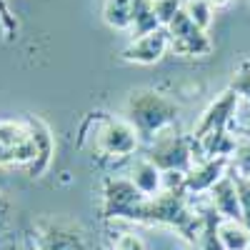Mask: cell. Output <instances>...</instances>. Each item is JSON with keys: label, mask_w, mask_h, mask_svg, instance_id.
<instances>
[{"label": "cell", "mask_w": 250, "mask_h": 250, "mask_svg": "<svg viewBox=\"0 0 250 250\" xmlns=\"http://www.w3.org/2000/svg\"><path fill=\"white\" fill-rule=\"evenodd\" d=\"M163 178H165L163 170L158 168V165L148 155L135 158L130 163V168H128V180L138 188L145 198H155L163 190Z\"/></svg>", "instance_id": "7c38bea8"}, {"label": "cell", "mask_w": 250, "mask_h": 250, "mask_svg": "<svg viewBox=\"0 0 250 250\" xmlns=\"http://www.w3.org/2000/svg\"><path fill=\"white\" fill-rule=\"evenodd\" d=\"M25 120H28L30 128H33V135H35V143H38V160H35V165H30L25 173H28L30 178H43V173L50 168L53 153H55L53 133H50V128H48V123L40 120V118H35V115H28Z\"/></svg>", "instance_id": "4fadbf2b"}, {"label": "cell", "mask_w": 250, "mask_h": 250, "mask_svg": "<svg viewBox=\"0 0 250 250\" xmlns=\"http://www.w3.org/2000/svg\"><path fill=\"white\" fill-rule=\"evenodd\" d=\"M193 138H185L175 125L148 143V158L163 173H188L195 163Z\"/></svg>", "instance_id": "3957f363"}, {"label": "cell", "mask_w": 250, "mask_h": 250, "mask_svg": "<svg viewBox=\"0 0 250 250\" xmlns=\"http://www.w3.org/2000/svg\"><path fill=\"white\" fill-rule=\"evenodd\" d=\"M230 175L235 178V188H238V200H240V215L243 223L250 228V175H238L230 170Z\"/></svg>", "instance_id": "ffe728a7"}, {"label": "cell", "mask_w": 250, "mask_h": 250, "mask_svg": "<svg viewBox=\"0 0 250 250\" xmlns=\"http://www.w3.org/2000/svg\"><path fill=\"white\" fill-rule=\"evenodd\" d=\"M30 250H88V238L78 223L48 218L38 225Z\"/></svg>", "instance_id": "52a82bcc"}, {"label": "cell", "mask_w": 250, "mask_h": 250, "mask_svg": "<svg viewBox=\"0 0 250 250\" xmlns=\"http://www.w3.org/2000/svg\"><path fill=\"white\" fill-rule=\"evenodd\" d=\"M13 218V200L8 198L5 190H0V230H5Z\"/></svg>", "instance_id": "cb8c5ba5"}, {"label": "cell", "mask_w": 250, "mask_h": 250, "mask_svg": "<svg viewBox=\"0 0 250 250\" xmlns=\"http://www.w3.org/2000/svg\"><path fill=\"white\" fill-rule=\"evenodd\" d=\"M153 3H155V18L160 28H168L173 18L183 10V0H153Z\"/></svg>", "instance_id": "44dd1931"}, {"label": "cell", "mask_w": 250, "mask_h": 250, "mask_svg": "<svg viewBox=\"0 0 250 250\" xmlns=\"http://www.w3.org/2000/svg\"><path fill=\"white\" fill-rule=\"evenodd\" d=\"M145 203V195L128 180V175H113L103 183V218L115 220H133L138 208Z\"/></svg>", "instance_id": "5b68a950"}, {"label": "cell", "mask_w": 250, "mask_h": 250, "mask_svg": "<svg viewBox=\"0 0 250 250\" xmlns=\"http://www.w3.org/2000/svg\"><path fill=\"white\" fill-rule=\"evenodd\" d=\"M238 105H240V98L230 90V88H225L210 105H208L198 123L193 125V140L208 135V133H213V130H235V113H238Z\"/></svg>", "instance_id": "ba28073f"}, {"label": "cell", "mask_w": 250, "mask_h": 250, "mask_svg": "<svg viewBox=\"0 0 250 250\" xmlns=\"http://www.w3.org/2000/svg\"><path fill=\"white\" fill-rule=\"evenodd\" d=\"M218 238L225 250H250V228L243 220H220Z\"/></svg>", "instance_id": "9a60e30c"}, {"label": "cell", "mask_w": 250, "mask_h": 250, "mask_svg": "<svg viewBox=\"0 0 250 250\" xmlns=\"http://www.w3.org/2000/svg\"><path fill=\"white\" fill-rule=\"evenodd\" d=\"M230 170L238 175H250V133L238 135L235 150L230 158Z\"/></svg>", "instance_id": "ac0fdd59"}, {"label": "cell", "mask_w": 250, "mask_h": 250, "mask_svg": "<svg viewBox=\"0 0 250 250\" xmlns=\"http://www.w3.org/2000/svg\"><path fill=\"white\" fill-rule=\"evenodd\" d=\"M178 115H180V105L170 95H165L155 88L130 90L123 105V118L133 125L138 138L145 143H150L163 130L173 128Z\"/></svg>", "instance_id": "6da1fadb"}, {"label": "cell", "mask_w": 250, "mask_h": 250, "mask_svg": "<svg viewBox=\"0 0 250 250\" xmlns=\"http://www.w3.org/2000/svg\"><path fill=\"white\" fill-rule=\"evenodd\" d=\"M165 30H168V40H170V53L178 58H208L213 53L210 35L200 30L185 15V10H180Z\"/></svg>", "instance_id": "8992f818"}, {"label": "cell", "mask_w": 250, "mask_h": 250, "mask_svg": "<svg viewBox=\"0 0 250 250\" xmlns=\"http://www.w3.org/2000/svg\"><path fill=\"white\" fill-rule=\"evenodd\" d=\"M153 30H160V23L155 18V3L153 0H138L135 13H133L130 33H133V38H140V35H148Z\"/></svg>", "instance_id": "2e32d148"}, {"label": "cell", "mask_w": 250, "mask_h": 250, "mask_svg": "<svg viewBox=\"0 0 250 250\" xmlns=\"http://www.w3.org/2000/svg\"><path fill=\"white\" fill-rule=\"evenodd\" d=\"M230 173V160L228 158H215V160H195L193 168L185 173V193L188 195H198V193H208L210 188Z\"/></svg>", "instance_id": "30bf717a"}, {"label": "cell", "mask_w": 250, "mask_h": 250, "mask_svg": "<svg viewBox=\"0 0 250 250\" xmlns=\"http://www.w3.org/2000/svg\"><path fill=\"white\" fill-rule=\"evenodd\" d=\"M0 5H5V0H0Z\"/></svg>", "instance_id": "4316f807"}, {"label": "cell", "mask_w": 250, "mask_h": 250, "mask_svg": "<svg viewBox=\"0 0 250 250\" xmlns=\"http://www.w3.org/2000/svg\"><path fill=\"white\" fill-rule=\"evenodd\" d=\"M113 250H148V245L138 233H120L113 243Z\"/></svg>", "instance_id": "603a6c76"}, {"label": "cell", "mask_w": 250, "mask_h": 250, "mask_svg": "<svg viewBox=\"0 0 250 250\" xmlns=\"http://www.w3.org/2000/svg\"><path fill=\"white\" fill-rule=\"evenodd\" d=\"M230 88L240 100H245V103H250V62H243V65L233 73V78H230Z\"/></svg>", "instance_id": "d6986e66"}, {"label": "cell", "mask_w": 250, "mask_h": 250, "mask_svg": "<svg viewBox=\"0 0 250 250\" xmlns=\"http://www.w3.org/2000/svg\"><path fill=\"white\" fill-rule=\"evenodd\" d=\"M170 50V40H168V30L160 28L153 30L148 35L133 38L128 45L120 50V60L123 62H133V65H155L163 60V55Z\"/></svg>", "instance_id": "9c48e42d"}, {"label": "cell", "mask_w": 250, "mask_h": 250, "mask_svg": "<svg viewBox=\"0 0 250 250\" xmlns=\"http://www.w3.org/2000/svg\"><path fill=\"white\" fill-rule=\"evenodd\" d=\"M248 133H250V120H248Z\"/></svg>", "instance_id": "484cf974"}, {"label": "cell", "mask_w": 250, "mask_h": 250, "mask_svg": "<svg viewBox=\"0 0 250 250\" xmlns=\"http://www.w3.org/2000/svg\"><path fill=\"white\" fill-rule=\"evenodd\" d=\"M208 205L218 213L220 220H243L240 215V200H238V188L235 178L228 173L223 175L210 190H208Z\"/></svg>", "instance_id": "8fae6325"}, {"label": "cell", "mask_w": 250, "mask_h": 250, "mask_svg": "<svg viewBox=\"0 0 250 250\" xmlns=\"http://www.w3.org/2000/svg\"><path fill=\"white\" fill-rule=\"evenodd\" d=\"M138 145H140V138L125 118H110V115L95 118L93 148L98 155L108 160H123V158L135 155Z\"/></svg>", "instance_id": "7a4b0ae2"}, {"label": "cell", "mask_w": 250, "mask_h": 250, "mask_svg": "<svg viewBox=\"0 0 250 250\" xmlns=\"http://www.w3.org/2000/svg\"><path fill=\"white\" fill-rule=\"evenodd\" d=\"M13 38H18V23L10 15L8 5H0V43L13 40Z\"/></svg>", "instance_id": "7402d4cb"}, {"label": "cell", "mask_w": 250, "mask_h": 250, "mask_svg": "<svg viewBox=\"0 0 250 250\" xmlns=\"http://www.w3.org/2000/svg\"><path fill=\"white\" fill-rule=\"evenodd\" d=\"M208 5H210L213 10H223V8L230 5V0H208Z\"/></svg>", "instance_id": "d4e9b609"}, {"label": "cell", "mask_w": 250, "mask_h": 250, "mask_svg": "<svg viewBox=\"0 0 250 250\" xmlns=\"http://www.w3.org/2000/svg\"><path fill=\"white\" fill-rule=\"evenodd\" d=\"M183 10L200 30L208 33V28L213 23V15H215V10L208 5V0H183Z\"/></svg>", "instance_id": "e0dca14e"}, {"label": "cell", "mask_w": 250, "mask_h": 250, "mask_svg": "<svg viewBox=\"0 0 250 250\" xmlns=\"http://www.w3.org/2000/svg\"><path fill=\"white\" fill-rule=\"evenodd\" d=\"M38 160V143L28 120H0V168H30Z\"/></svg>", "instance_id": "277c9868"}, {"label": "cell", "mask_w": 250, "mask_h": 250, "mask_svg": "<svg viewBox=\"0 0 250 250\" xmlns=\"http://www.w3.org/2000/svg\"><path fill=\"white\" fill-rule=\"evenodd\" d=\"M138 0H105L103 3V20L113 30H130L133 13Z\"/></svg>", "instance_id": "5bb4252c"}]
</instances>
